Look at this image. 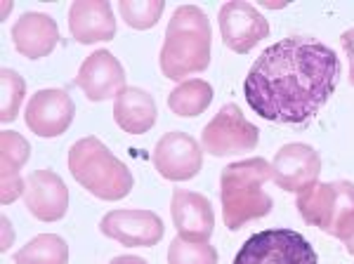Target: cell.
<instances>
[{"label":"cell","instance_id":"1","mask_svg":"<svg viewBox=\"0 0 354 264\" xmlns=\"http://www.w3.org/2000/svg\"><path fill=\"white\" fill-rule=\"evenodd\" d=\"M340 59L317 38L288 36L270 45L250 66L243 83L248 106L272 123L300 125L333 97Z\"/></svg>","mask_w":354,"mask_h":264},{"label":"cell","instance_id":"2","mask_svg":"<svg viewBox=\"0 0 354 264\" xmlns=\"http://www.w3.org/2000/svg\"><path fill=\"white\" fill-rule=\"evenodd\" d=\"M210 21L196 5H180L165 28L161 48V71L170 80H185L210 64Z\"/></svg>","mask_w":354,"mask_h":264},{"label":"cell","instance_id":"3","mask_svg":"<svg viewBox=\"0 0 354 264\" xmlns=\"http://www.w3.org/2000/svg\"><path fill=\"white\" fill-rule=\"evenodd\" d=\"M272 180V163L265 158H245L230 163L220 175V200L227 229L236 232L243 225L270 215L274 200L265 191Z\"/></svg>","mask_w":354,"mask_h":264},{"label":"cell","instance_id":"4","mask_svg":"<svg viewBox=\"0 0 354 264\" xmlns=\"http://www.w3.org/2000/svg\"><path fill=\"white\" fill-rule=\"evenodd\" d=\"M68 170L73 180L102 200H121L133 191V172L106 149L100 137L78 140L68 151Z\"/></svg>","mask_w":354,"mask_h":264},{"label":"cell","instance_id":"5","mask_svg":"<svg viewBox=\"0 0 354 264\" xmlns=\"http://www.w3.org/2000/svg\"><path fill=\"white\" fill-rule=\"evenodd\" d=\"M302 220L307 225L322 229L328 236L347 241L354 236V185L347 180L317 182L298 194Z\"/></svg>","mask_w":354,"mask_h":264},{"label":"cell","instance_id":"6","mask_svg":"<svg viewBox=\"0 0 354 264\" xmlns=\"http://www.w3.org/2000/svg\"><path fill=\"white\" fill-rule=\"evenodd\" d=\"M234 264H319L317 250L293 229H265L241 245Z\"/></svg>","mask_w":354,"mask_h":264},{"label":"cell","instance_id":"7","mask_svg":"<svg viewBox=\"0 0 354 264\" xmlns=\"http://www.w3.org/2000/svg\"><path fill=\"white\" fill-rule=\"evenodd\" d=\"M260 130L236 104H225L203 128V149L210 156H234L258 147Z\"/></svg>","mask_w":354,"mask_h":264},{"label":"cell","instance_id":"8","mask_svg":"<svg viewBox=\"0 0 354 264\" xmlns=\"http://www.w3.org/2000/svg\"><path fill=\"white\" fill-rule=\"evenodd\" d=\"M100 232L125 248H153L163 238V222L151 210L121 208L102 217Z\"/></svg>","mask_w":354,"mask_h":264},{"label":"cell","instance_id":"9","mask_svg":"<svg viewBox=\"0 0 354 264\" xmlns=\"http://www.w3.org/2000/svg\"><path fill=\"white\" fill-rule=\"evenodd\" d=\"M220 33L222 43L239 55H245L270 36V24L260 10L243 0H230L220 8Z\"/></svg>","mask_w":354,"mask_h":264},{"label":"cell","instance_id":"10","mask_svg":"<svg viewBox=\"0 0 354 264\" xmlns=\"http://www.w3.org/2000/svg\"><path fill=\"white\" fill-rule=\"evenodd\" d=\"M153 165L165 180L187 182L201 172L203 151L198 147V142L187 132H168L156 142Z\"/></svg>","mask_w":354,"mask_h":264},{"label":"cell","instance_id":"11","mask_svg":"<svg viewBox=\"0 0 354 264\" xmlns=\"http://www.w3.org/2000/svg\"><path fill=\"white\" fill-rule=\"evenodd\" d=\"M319 172H322L319 153L310 144H300V142L281 147L272 160V180L290 194H302L305 189L317 185Z\"/></svg>","mask_w":354,"mask_h":264},{"label":"cell","instance_id":"12","mask_svg":"<svg viewBox=\"0 0 354 264\" xmlns=\"http://www.w3.org/2000/svg\"><path fill=\"white\" fill-rule=\"evenodd\" d=\"M76 104L66 90H41L26 104V128L38 137H59L71 128Z\"/></svg>","mask_w":354,"mask_h":264},{"label":"cell","instance_id":"13","mask_svg":"<svg viewBox=\"0 0 354 264\" xmlns=\"http://www.w3.org/2000/svg\"><path fill=\"white\" fill-rule=\"evenodd\" d=\"M73 83L83 90L90 102H104L109 97H118L125 90V71L109 50H97L85 57Z\"/></svg>","mask_w":354,"mask_h":264},{"label":"cell","instance_id":"14","mask_svg":"<svg viewBox=\"0 0 354 264\" xmlns=\"http://www.w3.org/2000/svg\"><path fill=\"white\" fill-rule=\"evenodd\" d=\"M170 215H173V225L180 238L208 243V238L213 236L215 212L210 200L201 194L175 189L173 200H170Z\"/></svg>","mask_w":354,"mask_h":264},{"label":"cell","instance_id":"15","mask_svg":"<svg viewBox=\"0 0 354 264\" xmlns=\"http://www.w3.org/2000/svg\"><path fill=\"white\" fill-rule=\"evenodd\" d=\"M26 210L41 222H57L68 210V189L57 172L36 170L26 177Z\"/></svg>","mask_w":354,"mask_h":264},{"label":"cell","instance_id":"16","mask_svg":"<svg viewBox=\"0 0 354 264\" xmlns=\"http://www.w3.org/2000/svg\"><path fill=\"white\" fill-rule=\"evenodd\" d=\"M68 31L81 45L104 43L116 36V19L106 0H78L68 8Z\"/></svg>","mask_w":354,"mask_h":264},{"label":"cell","instance_id":"17","mask_svg":"<svg viewBox=\"0 0 354 264\" xmlns=\"http://www.w3.org/2000/svg\"><path fill=\"white\" fill-rule=\"evenodd\" d=\"M12 40L19 55L26 59H43L53 55L59 43V28L50 15L43 12H24L12 26Z\"/></svg>","mask_w":354,"mask_h":264},{"label":"cell","instance_id":"18","mask_svg":"<svg viewBox=\"0 0 354 264\" xmlns=\"http://www.w3.org/2000/svg\"><path fill=\"white\" fill-rule=\"evenodd\" d=\"M113 118L128 135H145L156 123V102L147 90L125 88L113 102Z\"/></svg>","mask_w":354,"mask_h":264},{"label":"cell","instance_id":"19","mask_svg":"<svg viewBox=\"0 0 354 264\" xmlns=\"http://www.w3.org/2000/svg\"><path fill=\"white\" fill-rule=\"evenodd\" d=\"M213 102V88L203 78H192L180 83L168 97V106L175 116L180 118H194L201 116L205 109Z\"/></svg>","mask_w":354,"mask_h":264},{"label":"cell","instance_id":"20","mask_svg":"<svg viewBox=\"0 0 354 264\" xmlns=\"http://www.w3.org/2000/svg\"><path fill=\"white\" fill-rule=\"evenodd\" d=\"M17 264H68V245L57 234H41L15 252Z\"/></svg>","mask_w":354,"mask_h":264},{"label":"cell","instance_id":"21","mask_svg":"<svg viewBox=\"0 0 354 264\" xmlns=\"http://www.w3.org/2000/svg\"><path fill=\"white\" fill-rule=\"evenodd\" d=\"M28 156H31V147L19 132L3 130L0 132V172L3 180L10 177H19V170L26 165Z\"/></svg>","mask_w":354,"mask_h":264},{"label":"cell","instance_id":"22","mask_svg":"<svg viewBox=\"0 0 354 264\" xmlns=\"http://www.w3.org/2000/svg\"><path fill=\"white\" fill-rule=\"evenodd\" d=\"M168 264H218V252L210 243H194L177 236L168 248Z\"/></svg>","mask_w":354,"mask_h":264},{"label":"cell","instance_id":"23","mask_svg":"<svg viewBox=\"0 0 354 264\" xmlns=\"http://www.w3.org/2000/svg\"><path fill=\"white\" fill-rule=\"evenodd\" d=\"M163 8H165V3H161V0H149V3L121 0V3H118V12L128 21V26L140 28V31L156 26V21L161 19V15H163Z\"/></svg>","mask_w":354,"mask_h":264},{"label":"cell","instance_id":"24","mask_svg":"<svg viewBox=\"0 0 354 264\" xmlns=\"http://www.w3.org/2000/svg\"><path fill=\"white\" fill-rule=\"evenodd\" d=\"M0 83H3V109H0V120L10 123L17 118L21 106V100L26 95V83L12 68H3L0 71Z\"/></svg>","mask_w":354,"mask_h":264},{"label":"cell","instance_id":"25","mask_svg":"<svg viewBox=\"0 0 354 264\" xmlns=\"http://www.w3.org/2000/svg\"><path fill=\"white\" fill-rule=\"evenodd\" d=\"M340 40H342V48H345L347 59H350V83L354 85V26L347 28L340 36Z\"/></svg>","mask_w":354,"mask_h":264},{"label":"cell","instance_id":"26","mask_svg":"<svg viewBox=\"0 0 354 264\" xmlns=\"http://www.w3.org/2000/svg\"><path fill=\"white\" fill-rule=\"evenodd\" d=\"M109 264H149V262L142 260V257H137V255H121V257H113Z\"/></svg>","mask_w":354,"mask_h":264},{"label":"cell","instance_id":"27","mask_svg":"<svg viewBox=\"0 0 354 264\" xmlns=\"http://www.w3.org/2000/svg\"><path fill=\"white\" fill-rule=\"evenodd\" d=\"M345 248H347V252H350V255H354V236H350L345 241Z\"/></svg>","mask_w":354,"mask_h":264},{"label":"cell","instance_id":"28","mask_svg":"<svg viewBox=\"0 0 354 264\" xmlns=\"http://www.w3.org/2000/svg\"><path fill=\"white\" fill-rule=\"evenodd\" d=\"M267 8H286V3H265Z\"/></svg>","mask_w":354,"mask_h":264}]
</instances>
